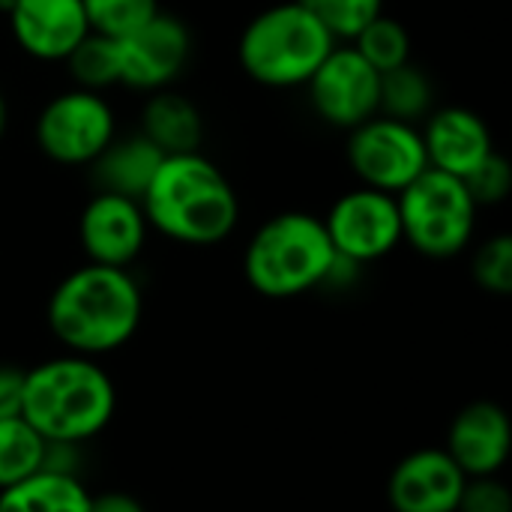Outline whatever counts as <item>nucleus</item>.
Instances as JSON below:
<instances>
[{
  "mask_svg": "<svg viewBox=\"0 0 512 512\" xmlns=\"http://www.w3.org/2000/svg\"><path fill=\"white\" fill-rule=\"evenodd\" d=\"M6 126H9V105H6V96L0 93V141L6 135Z\"/></svg>",
  "mask_w": 512,
  "mask_h": 512,
  "instance_id": "obj_31",
  "label": "nucleus"
},
{
  "mask_svg": "<svg viewBox=\"0 0 512 512\" xmlns=\"http://www.w3.org/2000/svg\"><path fill=\"white\" fill-rule=\"evenodd\" d=\"M90 492L72 471L42 468L0 489V512H87Z\"/></svg>",
  "mask_w": 512,
  "mask_h": 512,
  "instance_id": "obj_19",
  "label": "nucleus"
},
{
  "mask_svg": "<svg viewBox=\"0 0 512 512\" xmlns=\"http://www.w3.org/2000/svg\"><path fill=\"white\" fill-rule=\"evenodd\" d=\"M120 48V84L132 90H165L189 63L192 36L189 27L168 15L156 12L147 24H141L126 39H117Z\"/></svg>",
  "mask_w": 512,
  "mask_h": 512,
  "instance_id": "obj_11",
  "label": "nucleus"
},
{
  "mask_svg": "<svg viewBox=\"0 0 512 512\" xmlns=\"http://www.w3.org/2000/svg\"><path fill=\"white\" fill-rule=\"evenodd\" d=\"M309 102L321 120L339 129H354L378 114L381 72L351 48H333L306 81Z\"/></svg>",
  "mask_w": 512,
  "mask_h": 512,
  "instance_id": "obj_10",
  "label": "nucleus"
},
{
  "mask_svg": "<svg viewBox=\"0 0 512 512\" xmlns=\"http://www.w3.org/2000/svg\"><path fill=\"white\" fill-rule=\"evenodd\" d=\"M45 459L48 441L24 417L0 420V489H9L42 471Z\"/></svg>",
  "mask_w": 512,
  "mask_h": 512,
  "instance_id": "obj_20",
  "label": "nucleus"
},
{
  "mask_svg": "<svg viewBox=\"0 0 512 512\" xmlns=\"http://www.w3.org/2000/svg\"><path fill=\"white\" fill-rule=\"evenodd\" d=\"M114 411V381L93 357L63 354L24 372L21 417L48 444L78 447L105 432Z\"/></svg>",
  "mask_w": 512,
  "mask_h": 512,
  "instance_id": "obj_3",
  "label": "nucleus"
},
{
  "mask_svg": "<svg viewBox=\"0 0 512 512\" xmlns=\"http://www.w3.org/2000/svg\"><path fill=\"white\" fill-rule=\"evenodd\" d=\"M69 66V75L75 81V87L81 90H93L102 93L105 87L120 84V48L117 39L99 36V33H87L63 60Z\"/></svg>",
  "mask_w": 512,
  "mask_h": 512,
  "instance_id": "obj_22",
  "label": "nucleus"
},
{
  "mask_svg": "<svg viewBox=\"0 0 512 512\" xmlns=\"http://www.w3.org/2000/svg\"><path fill=\"white\" fill-rule=\"evenodd\" d=\"M165 153L141 132L126 138H111V144L90 162L99 192H114L141 201L150 180L156 177Z\"/></svg>",
  "mask_w": 512,
  "mask_h": 512,
  "instance_id": "obj_17",
  "label": "nucleus"
},
{
  "mask_svg": "<svg viewBox=\"0 0 512 512\" xmlns=\"http://www.w3.org/2000/svg\"><path fill=\"white\" fill-rule=\"evenodd\" d=\"M432 108V81L414 63H402L390 72H381L378 87V114L414 123Z\"/></svg>",
  "mask_w": 512,
  "mask_h": 512,
  "instance_id": "obj_21",
  "label": "nucleus"
},
{
  "mask_svg": "<svg viewBox=\"0 0 512 512\" xmlns=\"http://www.w3.org/2000/svg\"><path fill=\"white\" fill-rule=\"evenodd\" d=\"M456 512H512V495L504 480L495 477H468Z\"/></svg>",
  "mask_w": 512,
  "mask_h": 512,
  "instance_id": "obj_28",
  "label": "nucleus"
},
{
  "mask_svg": "<svg viewBox=\"0 0 512 512\" xmlns=\"http://www.w3.org/2000/svg\"><path fill=\"white\" fill-rule=\"evenodd\" d=\"M474 279L483 291L507 297L512 291V240L507 234H495L474 255Z\"/></svg>",
  "mask_w": 512,
  "mask_h": 512,
  "instance_id": "obj_26",
  "label": "nucleus"
},
{
  "mask_svg": "<svg viewBox=\"0 0 512 512\" xmlns=\"http://www.w3.org/2000/svg\"><path fill=\"white\" fill-rule=\"evenodd\" d=\"M21 399H24V369L0 366V420L21 417Z\"/></svg>",
  "mask_w": 512,
  "mask_h": 512,
  "instance_id": "obj_29",
  "label": "nucleus"
},
{
  "mask_svg": "<svg viewBox=\"0 0 512 512\" xmlns=\"http://www.w3.org/2000/svg\"><path fill=\"white\" fill-rule=\"evenodd\" d=\"M336 249L324 219L288 210L267 219L249 240L243 255L246 282L270 300H291L321 288L333 270Z\"/></svg>",
  "mask_w": 512,
  "mask_h": 512,
  "instance_id": "obj_4",
  "label": "nucleus"
},
{
  "mask_svg": "<svg viewBox=\"0 0 512 512\" xmlns=\"http://www.w3.org/2000/svg\"><path fill=\"white\" fill-rule=\"evenodd\" d=\"M117 135V120L102 93L66 90L54 96L36 120L39 150L60 165H90Z\"/></svg>",
  "mask_w": 512,
  "mask_h": 512,
  "instance_id": "obj_8",
  "label": "nucleus"
},
{
  "mask_svg": "<svg viewBox=\"0 0 512 512\" xmlns=\"http://www.w3.org/2000/svg\"><path fill=\"white\" fill-rule=\"evenodd\" d=\"M402 240L426 258H456L474 237L477 201L462 177L426 168L396 195Z\"/></svg>",
  "mask_w": 512,
  "mask_h": 512,
  "instance_id": "obj_6",
  "label": "nucleus"
},
{
  "mask_svg": "<svg viewBox=\"0 0 512 512\" xmlns=\"http://www.w3.org/2000/svg\"><path fill=\"white\" fill-rule=\"evenodd\" d=\"M87 512H147L141 507V501L129 492H102V495H90V507Z\"/></svg>",
  "mask_w": 512,
  "mask_h": 512,
  "instance_id": "obj_30",
  "label": "nucleus"
},
{
  "mask_svg": "<svg viewBox=\"0 0 512 512\" xmlns=\"http://www.w3.org/2000/svg\"><path fill=\"white\" fill-rule=\"evenodd\" d=\"M444 450L465 477H495L507 465L512 450L507 411L489 399L465 405L450 423Z\"/></svg>",
  "mask_w": 512,
  "mask_h": 512,
  "instance_id": "obj_14",
  "label": "nucleus"
},
{
  "mask_svg": "<svg viewBox=\"0 0 512 512\" xmlns=\"http://www.w3.org/2000/svg\"><path fill=\"white\" fill-rule=\"evenodd\" d=\"M336 48V36L303 3L288 0L258 12L237 42L243 72L264 87H303L324 57Z\"/></svg>",
  "mask_w": 512,
  "mask_h": 512,
  "instance_id": "obj_5",
  "label": "nucleus"
},
{
  "mask_svg": "<svg viewBox=\"0 0 512 512\" xmlns=\"http://www.w3.org/2000/svg\"><path fill=\"white\" fill-rule=\"evenodd\" d=\"M141 210L153 231L183 246H216L240 219L231 180L201 150L165 156L141 195Z\"/></svg>",
  "mask_w": 512,
  "mask_h": 512,
  "instance_id": "obj_2",
  "label": "nucleus"
},
{
  "mask_svg": "<svg viewBox=\"0 0 512 512\" xmlns=\"http://www.w3.org/2000/svg\"><path fill=\"white\" fill-rule=\"evenodd\" d=\"M420 135L426 144L429 168H438L453 177L471 174L495 150L486 120L459 105L435 111Z\"/></svg>",
  "mask_w": 512,
  "mask_h": 512,
  "instance_id": "obj_16",
  "label": "nucleus"
},
{
  "mask_svg": "<svg viewBox=\"0 0 512 512\" xmlns=\"http://www.w3.org/2000/svg\"><path fill=\"white\" fill-rule=\"evenodd\" d=\"M348 165L363 186L399 195L429 168V159L414 123L375 114L351 129Z\"/></svg>",
  "mask_w": 512,
  "mask_h": 512,
  "instance_id": "obj_7",
  "label": "nucleus"
},
{
  "mask_svg": "<svg viewBox=\"0 0 512 512\" xmlns=\"http://www.w3.org/2000/svg\"><path fill=\"white\" fill-rule=\"evenodd\" d=\"M141 288L123 267L84 264L63 276L48 297V330L81 357H102L123 348L141 324Z\"/></svg>",
  "mask_w": 512,
  "mask_h": 512,
  "instance_id": "obj_1",
  "label": "nucleus"
},
{
  "mask_svg": "<svg viewBox=\"0 0 512 512\" xmlns=\"http://www.w3.org/2000/svg\"><path fill=\"white\" fill-rule=\"evenodd\" d=\"M336 39H354L381 15L384 0H303Z\"/></svg>",
  "mask_w": 512,
  "mask_h": 512,
  "instance_id": "obj_25",
  "label": "nucleus"
},
{
  "mask_svg": "<svg viewBox=\"0 0 512 512\" xmlns=\"http://www.w3.org/2000/svg\"><path fill=\"white\" fill-rule=\"evenodd\" d=\"M462 180H465L471 198H474L477 207H480V204H498V201H504V198L510 195L512 174L507 159H504L501 153L492 150V153H489L471 174H465Z\"/></svg>",
  "mask_w": 512,
  "mask_h": 512,
  "instance_id": "obj_27",
  "label": "nucleus"
},
{
  "mask_svg": "<svg viewBox=\"0 0 512 512\" xmlns=\"http://www.w3.org/2000/svg\"><path fill=\"white\" fill-rule=\"evenodd\" d=\"M324 228L336 255L360 267L387 258L402 243L396 195L369 186L345 192L324 216Z\"/></svg>",
  "mask_w": 512,
  "mask_h": 512,
  "instance_id": "obj_9",
  "label": "nucleus"
},
{
  "mask_svg": "<svg viewBox=\"0 0 512 512\" xmlns=\"http://www.w3.org/2000/svg\"><path fill=\"white\" fill-rule=\"evenodd\" d=\"M6 15L15 42L36 60H66L90 33L81 0H15Z\"/></svg>",
  "mask_w": 512,
  "mask_h": 512,
  "instance_id": "obj_15",
  "label": "nucleus"
},
{
  "mask_svg": "<svg viewBox=\"0 0 512 512\" xmlns=\"http://www.w3.org/2000/svg\"><path fill=\"white\" fill-rule=\"evenodd\" d=\"M147 231L150 225L141 201L114 192H96L78 219V240L87 261L105 267L129 270L147 243Z\"/></svg>",
  "mask_w": 512,
  "mask_h": 512,
  "instance_id": "obj_12",
  "label": "nucleus"
},
{
  "mask_svg": "<svg viewBox=\"0 0 512 512\" xmlns=\"http://www.w3.org/2000/svg\"><path fill=\"white\" fill-rule=\"evenodd\" d=\"M141 135H147L165 156L195 153L204 138L201 111L174 90H156L141 114Z\"/></svg>",
  "mask_w": 512,
  "mask_h": 512,
  "instance_id": "obj_18",
  "label": "nucleus"
},
{
  "mask_svg": "<svg viewBox=\"0 0 512 512\" xmlns=\"http://www.w3.org/2000/svg\"><path fill=\"white\" fill-rule=\"evenodd\" d=\"M468 477L441 447L408 453L387 480L393 512H456Z\"/></svg>",
  "mask_w": 512,
  "mask_h": 512,
  "instance_id": "obj_13",
  "label": "nucleus"
},
{
  "mask_svg": "<svg viewBox=\"0 0 512 512\" xmlns=\"http://www.w3.org/2000/svg\"><path fill=\"white\" fill-rule=\"evenodd\" d=\"M351 42L360 51V57H366L378 72H390V69L408 63V57H411L408 30L396 18H387L384 12L375 21H369Z\"/></svg>",
  "mask_w": 512,
  "mask_h": 512,
  "instance_id": "obj_23",
  "label": "nucleus"
},
{
  "mask_svg": "<svg viewBox=\"0 0 512 512\" xmlns=\"http://www.w3.org/2000/svg\"><path fill=\"white\" fill-rule=\"evenodd\" d=\"M93 33L126 39L159 12V0H81Z\"/></svg>",
  "mask_w": 512,
  "mask_h": 512,
  "instance_id": "obj_24",
  "label": "nucleus"
}]
</instances>
